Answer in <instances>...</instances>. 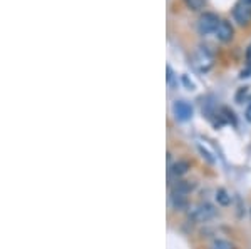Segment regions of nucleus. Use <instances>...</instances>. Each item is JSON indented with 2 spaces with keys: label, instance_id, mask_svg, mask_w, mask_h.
Returning <instances> with one entry per match:
<instances>
[{
  "label": "nucleus",
  "instance_id": "f257e3e1",
  "mask_svg": "<svg viewBox=\"0 0 251 249\" xmlns=\"http://www.w3.org/2000/svg\"><path fill=\"white\" fill-rule=\"evenodd\" d=\"M220 22L221 20L218 19L216 14H213V12H204L200 17V20H198V32H200L201 35H208V34H211V32H216Z\"/></svg>",
  "mask_w": 251,
  "mask_h": 249
},
{
  "label": "nucleus",
  "instance_id": "f03ea898",
  "mask_svg": "<svg viewBox=\"0 0 251 249\" xmlns=\"http://www.w3.org/2000/svg\"><path fill=\"white\" fill-rule=\"evenodd\" d=\"M218 209L213 206V204H200V206L196 207V209L193 211L191 214V219L196 221V223H208V221H211L214 216H216Z\"/></svg>",
  "mask_w": 251,
  "mask_h": 249
},
{
  "label": "nucleus",
  "instance_id": "7ed1b4c3",
  "mask_svg": "<svg viewBox=\"0 0 251 249\" xmlns=\"http://www.w3.org/2000/svg\"><path fill=\"white\" fill-rule=\"evenodd\" d=\"M233 17L240 25H248L251 22V5L240 0V3H236L233 9Z\"/></svg>",
  "mask_w": 251,
  "mask_h": 249
},
{
  "label": "nucleus",
  "instance_id": "20e7f679",
  "mask_svg": "<svg viewBox=\"0 0 251 249\" xmlns=\"http://www.w3.org/2000/svg\"><path fill=\"white\" fill-rule=\"evenodd\" d=\"M173 112L177 120H189L193 117V107L186 100H176L173 104Z\"/></svg>",
  "mask_w": 251,
  "mask_h": 249
},
{
  "label": "nucleus",
  "instance_id": "39448f33",
  "mask_svg": "<svg viewBox=\"0 0 251 249\" xmlns=\"http://www.w3.org/2000/svg\"><path fill=\"white\" fill-rule=\"evenodd\" d=\"M216 37L218 40H221V42H231L233 40L234 29L228 20H221L220 22V25H218V29H216Z\"/></svg>",
  "mask_w": 251,
  "mask_h": 249
},
{
  "label": "nucleus",
  "instance_id": "423d86ee",
  "mask_svg": "<svg viewBox=\"0 0 251 249\" xmlns=\"http://www.w3.org/2000/svg\"><path fill=\"white\" fill-rule=\"evenodd\" d=\"M196 64L204 72L213 66V55L209 54V50L206 47H200V50L196 52Z\"/></svg>",
  "mask_w": 251,
  "mask_h": 249
},
{
  "label": "nucleus",
  "instance_id": "0eeeda50",
  "mask_svg": "<svg viewBox=\"0 0 251 249\" xmlns=\"http://www.w3.org/2000/svg\"><path fill=\"white\" fill-rule=\"evenodd\" d=\"M171 203H173V206L176 207V209L181 211V209H184V207L188 206V198H186V194H181V192L173 191Z\"/></svg>",
  "mask_w": 251,
  "mask_h": 249
},
{
  "label": "nucleus",
  "instance_id": "6e6552de",
  "mask_svg": "<svg viewBox=\"0 0 251 249\" xmlns=\"http://www.w3.org/2000/svg\"><path fill=\"white\" fill-rule=\"evenodd\" d=\"M189 171V162L188 160H177V162H174L173 166H171V172L174 176H184L186 172Z\"/></svg>",
  "mask_w": 251,
  "mask_h": 249
},
{
  "label": "nucleus",
  "instance_id": "1a4fd4ad",
  "mask_svg": "<svg viewBox=\"0 0 251 249\" xmlns=\"http://www.w3.org/2000/svg\"><path fill=\"white\" fill-rule=\"evenodd\" d=\"M183 2L189 10H194V12L204 9V5H206V0H183Z\"/></svg>",
  "mask_w": 251,
  "mask_h": 249
},
{
  "label": "nucleus",
  "instance_id": "9d476101",
  "mask_svg": "<svg viewBox=\"0 0 251 249\" xmlns=\"http://www.w3.org/2000/svg\"><path fill=\"white\" fill-rule=\"evenodd\" d=\"M216 201H218V204H221V206H228V204L231 203V196H228V192L225 189H220L216 192Z\"/></svg>",
  "mask_w": 251,
  "mask_h": 249
},
{
  "label": "nucleus",
  "instance_id": "9b49d317",
  "mask_svg": "<svg viewBox=\"0 0 251 249\" xmlns=\"http://www.w3.org/2000/svg\"><path fill=\"white\" fill-rule=\"evenodd\" d=\"M211 249H234V246L229 241H225V239H214L213 244H211Z\"/></svg>",
  "mask_w": 251,
  "mask_h": 249
},
{
  "label": "nucleus",
  "instance_id": "f8f14e48",
  "mask_svg": "<svg viewBox=\"0 0 251 249\" xmlns=\"http://www.w3.org/2000/svg\"><path fill=\"white\" fill-rule=\"evenodd\" d=\"M246 62H248V67L241 72V79L250 77V75H251V45L246 49Z\"/></svg>",
  "mask_w": 251,
  "mask_h": 249
},
{
  "label": "nucleus",
  "instance_id": "ddd939ff",
  "mask_svg": "<svg viewBox=\"0 0 251 249\" xmlns=\"http://www.w3.org/2000/svg\"><path fill=\"white\" fill-rule=\"evenodd\" d=\"M193 187H194L193 184H189V182H184V181H183V182H179V184H177L176 187H174V191H176V192H181V194H188V192L191 191Z\"/></svg>",
  "mask_w": 251,
  "mask_h": 249
},
{
  "label": "nucleus",
  "instance_id": "4468645a",
  "mask_svg": "<svg viewBox=\"0 0 251 249\" xmlns=\"http://www.w3.org/2000/svg\"><path fill=\"white\" fill-rule=\"evenodd\" d=\"M166 70H168V82L169 84H171L173 82V77H174V72H173V69H171V67H166Z\"/></svg>",
  "mask_w": 251,
  "mask_h": 249
},
{
  "label": "nucleus",
  "instance_id": "2eb2a0df",
  "mask_svg": "<svg viewBox=\"0 0 251 249\" xmlns=\"http://www.w3.org/2000/svg\"><path fill=\"white\" fill-rule=\"evenodd\" d=\"M245 117H246V120H248V122H251V104H250L248 109H246V112H245Z\"/></svg>",
  "mask_w": 251,
  "mask_h": 249
},
{
  "label": "nucleus",
  "instance_id": "dca6fc26",
  "mask_svg": "<svg viewBox=\"0 0 251 249\" xmlns=\"http://www.w3.org/2000/svg\"><path fill=\"white\" fill-rule=\"evenodd\" d=\"M241 2H245V3H248V5H251V0H241Z\"/></svg>",
  "mask_w": 251,
  "mask_h": 249
},
{
  "label": "nucleus",
  "instance_id": "f3484780",
  "mask_svg": "<svg viewBox=\"0 0 251 249\" xmlns=\"http://www.w3.org/2000/svg\"><path fill=\"white\" fill-rule=\"evenodd\" d=\"M250 216H251V207H250Z\"/></svg>",
  "mask_w": 251,
  "mask_h": 249
}]
</instances>
